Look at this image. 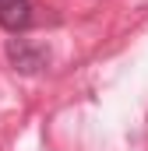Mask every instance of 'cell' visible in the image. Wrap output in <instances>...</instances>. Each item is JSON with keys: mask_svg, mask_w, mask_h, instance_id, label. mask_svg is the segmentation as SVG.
<instances>
[{"mask_svg": "<svg viewBox=\"0 0 148 151\" xmlns=\"http://www.w3.org/2000/svg\"><path fill=\"white\" fill-rule=\"evenodd\" d=\"M28 25H32V0H0V28L18 35Z\"/></svg>", "mask_w": 148, "mask_h": 151, "instance_id": "cell-2", "label": "cell"}, {"mask_svg": "<svg viewBox=\"0 0 148 151\" xmlns=\"http://www.w3.org/2000/svg\"><path fill=\"white\" fill-rule=\"evenodd\" d=\"M7 60L14 63V70L21 74H39L46 63H49V53L42 46H32L28 39H11L7 42Z\"/></svg>", "mask_w": 148, "mask_h": 151, "instance_id": "cell-1", "label": "cell"}]
</instances>
